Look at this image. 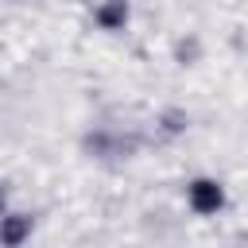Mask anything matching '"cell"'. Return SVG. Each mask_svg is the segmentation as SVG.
<instances>
[{"label": "cell", "mask_w": 248, "mask_h": 248, "mask_svg": "<svg viewBox=\"0 0 248 248\" xmlns=\"http://www.w3.org/2000/svg\"><path fill=\"white\" fill-rule=\"evenodd\" d=\"M186 198H190V205H194L198 213H217L221 202H225V190H221L217 178H194V182L186 186Z\"/></svg>", "instance_id": "obj_1"}, {"label": "cell", "mask_w": 248, "mask_h": 248, "mask_svg": "<svg viewBox=\"0 0 248 248\" xmlns=\"http://www.w3.org/2000/svg\"><path fill=\"white\" fill-rule=\"evenodd\" d=\"M27 232H31V221H27V217H19V213L0 217V240H4L8 248H19Z\"/></svg>", "instance_id": "obj_2"}, {"label": "cell", "mask_w": 248, "mask_h": 248, "mask_svg": "<svg viewBox=\"0 0 248 248\" xmlns=\"http://www.w3.org/2000/svg\"><path fill=\"white\" fill-rule=\"evenodd\" d=\"M97 23L108 27V31L124 27V23H128V4H124V0H108L105 8H97Z\"/></svg>", "instance_id": "obj_3"}]
</instances>
